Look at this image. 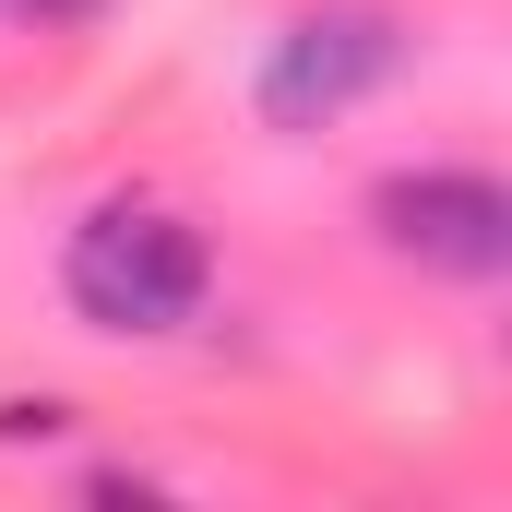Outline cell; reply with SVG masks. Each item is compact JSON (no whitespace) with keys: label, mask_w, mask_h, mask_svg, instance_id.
Returning <instances> with one entry per match:
<instances>
[{"label":"cell","mask_w":512,"mask_h":512,"mask_svg":"<svg viewBox=\"0 0 512 512\" xmlns=\"http://www.w3.org/2000/svg\"><path fill=\"white\" fill-rule=\"evenodd\" d=\"M370 239L417 274L489 286V274H512V191L489 167H393L370 191Z\"/></svg>","instance_id":"cell-3"},{"label":"cell","mask_w":512,"mask_h":512,"mask_svg":"<svg viewBox=\"0 0 512 512\" xmlns=\"http://www.w3.org/2000/svg\"><path fill=\"white\" fill-rule=\"evenodd\" d=\"M405 12L382 0H310V12H286L274 24V48H262L251 72V108L262 131H334L346 108H370L393 72H405Z\"/></svg>","instance_id":"cell-2"},{"label":"cell","mask_w":512,"mask_h":512,"mask_svg":"<svg viewBox=\"0 0 512 512\" xmlns=\"http://www.w3.org/2000/svg\"><path fill=\"white\" fill-rule=\"evenodd\" d=\"M203 286H215V251H203V227L167 215V203H96V215L72 227V251H60L72 322H84V334H120V346L179 334V322L203 310Z\"/></svg>","instance_id":"cell-1"},{"label":"cell","mask_w":512,"mask_h":512,"mask_svg":"<svg viewBox=\"0 0 512 512\" xmlns=\"http://www.w3.org/2000/svg\"><path fill=\"white\" fill-rule=\"evenodd\" d=\"M36 24H96V0H24Z\"/></svg>","instance_id":"cell-4"}]
</instances>
